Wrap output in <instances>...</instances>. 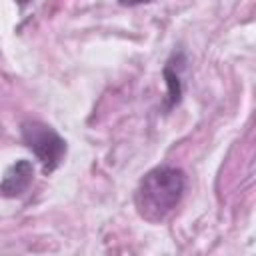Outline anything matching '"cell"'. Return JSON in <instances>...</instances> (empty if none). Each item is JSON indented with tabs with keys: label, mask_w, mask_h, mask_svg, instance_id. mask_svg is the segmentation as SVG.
I'll list each match as a JSON object with an SVG mask.
<instances>
[{
	"label": "cell",
	"mask_w": 256,
	"mask_h": 256,
	"mask_svg": "<svg viewBox=\"0 0 256 256\" xmlns=\"http://www.w3.org/2000/svg\"><path fill=\"white\" fill-rule=\"evenodd\" d=\"M184 190H186L184 170L170 164H160L148 170L138 182L134 194L136 210L144 220L158 224L176 210V206L184 196Z\"/></svg>",
	"instance_id": "6da1fadb"
},
{
	"label": "cell",
	"mask_w": 256,
	"mask_h": 256,
	"mask_svg": "<svg viewBox=\"0 0 256 256\" xmlns=\"http://www.w3.org/2000/svg\"><path fill=\"white\" fill-rule=\"evenodd\" d=\"M20 136L26 148L32 150L36 160L42 164V172L52 174L66 156V140L48 124L40 120H24L20 124Z\"/></svg>",
	"instance_id": "7a4b0ae2"
},
{
	"label": "cell",
	"mask_w": 256,
	"mask_h": 256,
	"mask_svg": "<svg viewBox=\"0 0 256 256\" xmlns=\"http://www.w3.org/2000/svg\"><path fill=\"white\" fill-rule=\"evenodd\" d=\"M34 180V166L30 160H16L2 178L0 192L4 198H16L24 194Z\"/></svg>",
	"instance_id": "3957f363"
},
{
	"label": "cell",
	"mask_w": 256,
	"mask_h": 256,
	"mask_svg": "<svg viewBox=\"0 0 256 256\" xmlns=\"http://www.w3.org/2000/svg\"><path fill=\"white\" fill-rule=\"evenodd\" d=\"M182 62H184L182 54H174V56L166 62L164 70H162V74H164V78H166V86H168L166 108H172V106H176V104L180 102V96H182V80H180L178 68L182 66Z\"/></svg>",
	"instance_id": "277c9868"
},
{
	"label": "cell",
	"mask_w": 256,
	"mask_h": 256,
	"mask_svg": "<svg viewBox=\"0 0 256 256\" xmlns=\"http://www.w3.org/2000/svg\"><path fill=\"white\" fill-rule=\"evenodd\" d=\"M122 6H140V4H148L150 0H118Z\"/></svg>",
	"instance_id": "5b68a950"
},
{
	"label": "cell",
	"mask_w": 256,
	"mask_h": 256,
	"mask_svg": "<svg viewBox=\"0 0 256 256\" xmlns=\"http://www.w3.org/2000/svg\"><path fill=\"white\" fill-rule=\"evenodd\" d=\"M14 2H16L18 6H26V4H30L32 0H14Z\"/></svg>",
	"instance_id": "8992f818"
}]
</instances>
